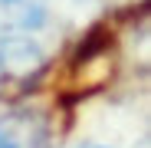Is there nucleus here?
Here are the masks:
<instances>
[{
    "label": "nucleus",
    "mask_w": 151,
    "mask_h": 148,
    "mask_svg": "<svg viewBox=\"0 0 151 148\" xmlns=\"http://www.w3.org/2000/svg\"><path fill=\"white\" fill-rule=\"evenodd\" d=\"M43 66H46L43 40H30V36L0 40V76L4 79H10V82L33 79Z\"/></svg>",
    "instance_id": "2"
},
{
    "label": "nucleus",
    "mask_w": 151,
    "mask_h": 148,
    "mask_svg": "<svg viewBox=\"0 0 151 148\" xmlns=\"http://www.w3.org/2000/svg\"><path fill=\"white\" fill-rule=\"evenodd\" d=\"M79 0H0V40H43L56 27V13Z\"/></svg>",
    "instance_id": "1"
},
{
    "label": "nucleus",
    "mask_w": 151,
    "mask_h": 148,
    "mask_svg": "<svg viewBox=\"0 0 151 148\" xmlns=\"http://www.w3.org/2000/svg\"><path fill=\"white\" fill-rule=\"evenodd\" d=\"M0 148H53L46 118L33 109H13L0 115Z\"/></svg>",
    "instance_id": "3"
},
{
    "label": "nucleus",
    "mask_w": 151,
    "mask_h": 148,
    "mask_svg": "<svg viewBox=\"0 0 151 148\" xmlns=\"http://www.w3.org/2000/svg\"><path fill=\"white\" fill-rule=\"evenodd\" d=\"M72 148H105V145H92V142H86V145H72Z\"/></svg>",
    "instance_id": "4"
}]
</instances>
